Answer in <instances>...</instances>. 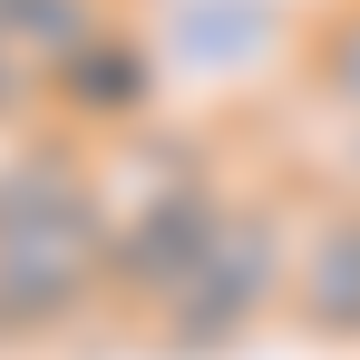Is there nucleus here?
I'll return each mask as SVG.
<instances>
[{"label": "nucleus", "mask_w": 360, "mask_h": 360, "mask_svg": "<svg viewBox=\"0 0 360 360\" xmlns=\"http://www.w3.org/2000/svg\"><path fill=\"white\" fill-rule=\"evenodd\" d=\"M108 292V205H98V166L30 136L0 156V351H30L68 331L88 302Z\"/></svg>", "instance_id": "f257e3e1"}, {"label": "nucleus", "mask_w": 360, "mask_h": 360, "mask_svg": "<svg viewBox=\"0 0 360 360\" xmlns=\"http://www.w3.org/2000/svg\"><path fill=\"white\" fill-rule=\"evenodd\" d=\"M98 205H108V302H156L195 273V253L214 243L234 185L214 176V146L176 136V127H127V146L98 166Z\"/></svg>", "instance_id": "f03ea898"}, {"label": "nucleus", "mask_w": 360, "mask_h": 360, "mask_svg": "<svg viewBox=\"0 0 360 360\" xmlns=\"http://www.w3.org/2000/svg\"><path fill=\"white\" fill-rule=\"evenodd\" d=\"M292 243H302V224L273 205V195H234L224 224H214V243L195 253V273L146 311V341H156L166 360H224V351H243V341L292 302Z\"/></svg>", "instance_id": "7ed1b4c3"}, {"label": "nucleus", "mask_w": 360, "mask_h": 360, "mask_svg": "<svg viewBox=\"0 0 360 360\" xmlns=\"http://www.w3.org/2000/svg\"><path fill=\"white\" fill-rule=\"evenodd\" d=\"M292 331L321 341V351H360V195L302 214L292 243Z\"/></svg>", "instance_id": "20e7f679"}, {"label": "nucleus", "mask_w": 360, "mask_h": 360, "mask_svg": "<svg viewBox=\"0 0 360 360\" xmlns=\"http://www.w3.org/2000/svg\"><path fill=\"white\" fill-rule=\"evenodd\" d=\"M146 108H156V49L136 39V30H98L88 49H68V68H59V88H49V117H68V127H146Z\"/></svg>", "instance_id": "39448f33"}, {"label": "nucleus", "mask_w": 360, "mask_h": 360, "mask_svg": "<svg viewBox=\"0 0 360 360\" xmlns=\"http://www.w3.org/2000/svg\"><path fill=\"white\" fill-rule=\"evenodd\" d=\"M302 68H311V88L360 127V0H331V10L302 30Z\"/></svg>", "instance_id": "423d86ee"}, {"label": "nucleus", "mask_w": 360, "mask_h": 360, "mask_svg": "<svg viewBox=\"0 0 360 360\" xmlns=\"http://www.w3.org/2000/svg\"><path fill=\"white\" fill-rule=\"evenodd\" d=\"M263 39H273L263 0H195V10L176 20V49H185V59H214V68H224V59H253Z\"/></svg>", "instance_id": "0eeeda50"}]
</instances>
